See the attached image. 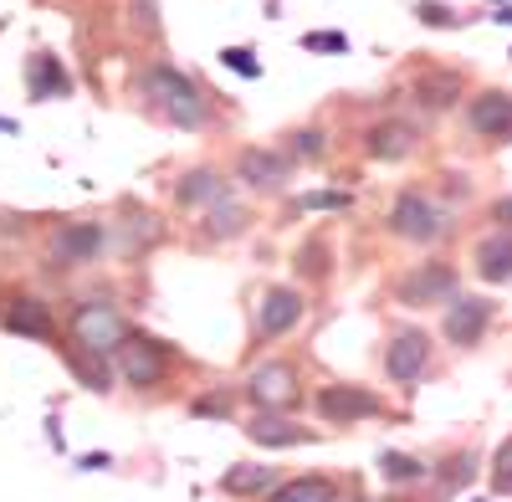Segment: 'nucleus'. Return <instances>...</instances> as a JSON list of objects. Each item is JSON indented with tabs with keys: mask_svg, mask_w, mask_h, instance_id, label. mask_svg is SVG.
<instances>
[{
	"mask_svg": "<svg viewBox=\"0 0 512 502\" xmlns=\"http://www.w3.org/2000/svg\"><path fill=\"white\" fill-rule=\"evenodd\" d=\"M349 502H369V497H349Z\"/></svg>",
	"mask_w": 512,
	"mask_h": 502,
	"instance_id": "38",
	"label": "nucleus"
},
{
	"mask_svg": "<svg viewBox=\"0 0 512 502\" xmlns=\"http://www.w3.org/2000/svg\"><path fill=\"white\" fill-rule=\"evenodd\" d=\"M221 62H226L231 72H241V77H262V62H256V52H251V47H226V52H221Z\"/></svg>",
	"mask_w": 512,
	"mask_h": 502,
	"instance_id": "33",
	"label": "nucleus"
},
{
	"mask_svg": "<svg viewBox=\"0 0 512 502\" xmlns=\"http://www.w3.org/2000/svg\"><path fill=\"white\" fill-rule=\"evenodd\" d=\"M472 262H477V277L482 282H512V231H492V236H482L477 241V251H472Z\"/></svg>",
	"mask_w": 512,
	"mask_h": 502,
	"instance_id": "19",
	"label": "nucleus"
},
{
	"mask_svg": "<svg viewBox=\"0 0 512 502\" xmlns=\"http://www.w3.org/2000/svg\"><path fill=\"white\" fill-rule=\"evenodd\" d=\"M164 231H169V226H164L154 211H144V205H134V200H123V251H128V257H139V251L159 246Z\"/></svg>",
	"mask_w": 512,
	"mask_h": 502,
	"instance_id": "20",
	"label": "nucleus"
},
{
	"mask_svg": "<svg viewBox=\"0 0 512 502\" xmlns=\"http://www.w3.org/2000/svg\"><path fill=\"white\" fill-rule=\"evenodd\" d=\"M272 502H344V492H338V482H333V477L308 472V477L282 482V487L272 492Z\"/></svg>",
	"mask_w": 512,
	"mask_h": 502,
	"instance_id": "22",
	"label": "nucleus"
},
{
	"mask_svg": "<svg viewBox=\"0 0 512 502\" xmlns=\"http://www.w3.org/2000/svg\"><path fill=\"white\" fill-rule=\"evenodd\" d=\"M246 205H236V200H221V205H210L205 211V221H200V241H231V236H241L246 231Z\"/></svg>",
	"mask_w": 512,
	"mask_h": 502,
	"instance_id": "23",
	"label": "nucleus"
},
{
	"mask_svg": "<svg viewBox=\"0 0 512 502\" xmlns=\"http://www.w3.org/2000/svg\"><path fill=\"white\" fill-rule=\"evenodd\" d=\"M113 364L123 374V385L154 390V385H164V374H169V349L159 339H149V333H128V339L113 349Z\"/></svg>",
	"mask_w": 512,
	"mask_h": 502,
	"instance_id": "3",
	"label": "nucleus"
},
{
	"mask_svg": "<svg viewBox=\"0 0 512 502\" xmlns=\"http://www.w3.org/2000/svg\"><path fill=\"white\" fill-rule=\"evenodd\" d=\"M472 456H446V462H441V492H451V487H466V482H472Z\"/></svg>",
	"mask_w": 512,
	"mask_h": 502,
	"instance_id": "28",
	"label": "nucleus"
},
{
	"mask_svg": "<svg viewBox=\"0 0 512 502\" xmlns=\"http://www.w3.org/2000/svg\"><path fill=\"white\" fill-rule=\"evenodd\" d=\"M318 415L328 426H359V421H379L384 400L364 385H328L318 390Z\"/></svg>",
	"mask_w": 512,
	"mask_h": 502,
	"instance_id": "8",
	"label": "nucleus"
},
{
	"mask_svg": "<svg viewBox=\"0 0 512 502\" xmlns=\"http://www.w3.org/2000/svg\"><path fill=\"white\" fill-rule=\"evenodd\" d=\"M492 487L497 492H512V436L497 446V456H492Z\"/></svg>",
	"mask_w": 512,
	"mask_h": 502,
	"instance_id": "31",
	"label": "nucleus"
},
{
	"mask_svg": "<svg viewBox=\"0 0 512 502\" xmlns=\"http://www.w3.org/2000/svg\"><path fill=\"white\" fill-rule=\"evenodd\" d=\"M272 482H277V472L262 467V462H241V467H231V472L221 477V487H226L231 497H256V492H267Z\"/></svg>",
	"mask_w": 512,
	"mask_h": 502,
	"instance_id": "25",
	"label": "nucleus"
},
{
	"mask_svg": "<svg viewBox=\"0 0 512 502\" xmlns=\"http://www.w3.org/2000/svg\"><path fill=\"white\" fill-rule=\"evenodd\" d=\"M134 21H139V31H144V36H154V31H159V16H154V0H134Z\"/></svg>",
	"mask_w": 512,
	"mask_h": 502,
	"instance_id": "35",
	"label": "nucleus"
},
{
	"mask_svg": "<svg viewBox=\"0 0 512 502\" xmlns=\"http://www.w3.org/2000/svg\"><path fill=\"white\" fill-rule=\"evenodd\" d=\"M303 47H308V52H333V57H338V52H349V36H344V31H308Z\"/></svg>",
	"mask_w": 512,
	"mask_h": 502,
	"instance_id": "32",
	"label": "nucleus"
},
{
	"mask_svg": "<svg viewBox=\"0 0 512 502\" xmlns=\"http://www.w3.org/2000/svg\"><path fill=\"white\" fill-rule=\"evenodd\" d=\"M492 21H497V26H512V6H502V11L492 16Z\"/></svg>",
	"mask_w": 512,
	"mask_h": 502,
	"instance_id": "37",
	"label": "nucleus"
},
{
	"mask_svg": "<svg viewBox=\"0 0 512 502\" xmlns=\"http://www.w3.org/2000/svg\"><path fill=\"white\" fill-rule=\"evenodd\" d=\"M241 395L251 400V410H292L303 390H297V369H292V364L267 359V364H256V369L246 374Z\"/></svg>",
	"mask_w": 512,
	"mask_h": 502,
	"instance_id": "5",
	"label": "nucleus"
},
{
	"mask_svg": "<svg viewBox=\"0 0 512 502\" xmlns=\"http://www.w3.org/2000/svg\"><path fill=\"white\" fill-rule=\"evenodd\" d=\"M456 98H461V77L456 72H420L415 77V103L425 113H446V108H456Z\"/></svg>",
	"mask_w": 512,
	"mask_h": 502,
	"instance_id": "21",
	"label": "nucleus"
},
{
	"mask_svg": "<svg viewBox=\"0 0 512 502\" xmlns=\"http://www.w3.org/2000/svg\"><path fill=\"white\" fill-rule=\"evenodd\" d=\"M415 16L425 26H461V11L456 6H441V0H415Z\"/></svg>",
	"mask_w": 512,
	"mask_h": 502,
	"instance_id": "30",
	"label": "nucleus"
},
{
	"mask_svg": "<svg viewBox=\"0 0 512 502\" xmlns=\"http://www.w3.org/2000/svg\"><path fill=\"white\" fill-rule=\"evenodd\" d=\"M190 415H200V421H210V415H216V421H226V415H231V400H226V395H205V400L190 405Z\"/></svg>",
	"mask_w": 512,
	"mask_h": 502,
	"instance_id": "34",
	"label": "nucleus"
},
{
	"mask_svg": "<svg viewBox=\"0 0 512 502\" xmlns=\"http://www.w3.org/2000/svg\"><path fill=\"white\" fill-rule=\"evenodd\" d=\"M297 211H349V190H313L297 200Z\"/></svg>",
	"mask_w": 512,
	"mask_h": 502,
	"instance_id": "29",
	"label": "nucleus"
},
{
	"mask_svg": "<svg viewBox=\"0 0 512 502\" xmlns=\"http://www.w3.org/2000/svg\"><path fill=\"white\" fill-rule=\"evenodd\" d=\"M236 180L241 185H256V190H282L292 180V164L277 149H241L236 154Z\"/></svg>",
	"mask_w": 512,
	"mask_h": 502,
	"instance_id": "15",
	"label": "nucleus"
},
{
	"mask_svg": "<svg viewBox=\"0 0 512 502\" xmlns=\"http://www.w3.org/2000/svg\"><path fill=\"white\" fill-rule=\"evenodd\" d=\"M492 221H497L502 231H512V195H502V200L492 205Z\"/></svg>",
	"mask_w": 512,
	"mask_h": 502,
	"instance_id": "36",
	"label": "nucleus"
},
{
	"mask_svg": "<svg viewBox=\"0 0 512 502\" xmlns=\"http://www.w3.org/2000/svg\"><path fill=\"white\" fill-rule=\"evenodd\" d=\"M456 292H461V282H456L451 262H420L415 272H405L395 282V303L400 308H446Z\"/></svg>",
	"mask_w": 512,
	"mask_h": 502,
	"instance_id": "4",
	"label": "nucleus"
},
{
	"mask_svg": "<svg viewBox=\"0 0 512 502\" xmlns=\"http://www.w3.org/2000/svg\"><path fill=\"white\" fill-rule=\"evenodd\" d=\"M139 88H144V98H149L169 123H175V129H205V123H210V108H205L200 88H195L180 67H169V62L144 67Z\"/></svg>",
	"mask_w": 512,
	"mask_h": 502,
	"instance_id": "1",
	"label": "nucleus"
},
{
	"mask_svg": "<svg viewBox=\"0 0 512 502\" xmlns=\"http://www.w3.org/2000/svg\"><path fill=\"white\" fill-rule=\"evenodd\" d=\"M420 149V129L410 118H379L374 129H364V154L374 164H400Z\"/></svg>",
	"mask_w": 512,
	"mask_h": 502,
	"instance_id": "11",
	"label": "nucleus"
},
{
	"mask_svg": "<svg viewBox=\"0 0 512 502\" xmlns=\"http://www.w3.org/2000/svg\"><path fill=\"white\" fill-rule=\"evenodd\" d=\"M379 477L390 482V487H415V482L431 477V467H425L415 451H384L379 456Z\"/></svg>",
	"mask_w": 512,
	"mask_h": 502,
	"instance_id": "24",
	"label": "nucleus"
},
{
	"mask_svg": "<svg viewBox=\"0 0 512 502\" xmlns=\"http://www.w3.org/2000/svg\"><path fill=\"white\" fill-rule=\"evenodd\" d=\"M425 364H431V339H425L420 328H400L390 349H384V374H390L395 385H415Z\"/></svg>",
	"mask_w": 512,
	"mask_h": 502,
	"instance_id": "12",
	"label": "nucleus"
},
{
	"mask_svg": "<svg viewBox=\"0 0 512 502\" xmlns=\"http://www.w3.org/2000/svg\"><path fill=\"white\" fill-rule=\"evenodd\" d=\"M0 323H6V333H16V339H36V344H52V339H57L52 308L41 303V298H26V292L0 308Z\"/></svg>",
	"mask_w": 512,
	"mask_h": 502,
	"instance_id": "14",
	"label": "nucleus"
},
{
	"mask_svg": "<svg viewBox=\"0 0 512 502\" xmlns=\"http://www.w3.org/2000/svg\"><path fill=\"white\" fill-rule=\"evenodd\" d=\"M487 323H492V303H487V298H472V292H456V298L446 303L441 333H446V344L472 349V344H482Z\"/></svg>",
	"mask_w": 512,
	"mask_h": 502,
	"instance_id": "9",
	"label": "nucleus"
},
{
	"mask_svg": "<svg viewBox=\"0 0 512 502\" xmlns=\"http://www.w3.org/2000/svg\"><path fill=\"white\" fill-rule=\"evenodd\" d=\"M128 333H134L128 318L108 303H77V313H72V344L82 354H93V359H113V349L128 339Z\"/></svg>",
	"mask_w": 512,
	"mask_h": 502,
	"instance_id": "2",
	"label": "nucleus"
},
{
	"mask_svg": "<svg viewBox=\"0 0 512 502\" xmlns=\"http://www.w3.org/2000/svg\"><path fill=\"white\" fill-rule=\"evenodd\" d=\"M323 154V129H297L287 134V164H308Z\"/></svg>",
	"mask_w": 512,
	"mask_h": 502,
	"instance_id": "27",
	"label": "nucleus"
},
{
	"mask_svg": "<svg viewBox=\"0 0 512 502\" xmlns=\"http://www.w3.org/2000/svg\"><path fill=\"white\" fill-rule=\"evenodd\" d=\"M328 257H333V246L323 236H313V241H303V251H297V272H303L308 282H318V277H328Z\"/></svg>",
	"mask_w": 512,
	"mask_h": 502,
	"instance_id": "26",
	"label": "nucleus"
},
{
	"mask_svg": "<svg viewBox=\"0 0 512 502\" xmlns=\"http://www.w3.org/2000/svg\"><path fill=\"white\" fill-rule=\"evenodd\" d=\"M303 313H308V303L297 287H267L262 303H256V339H282V333L303 323Z\"/></svg>",
	"mask_w": 512,
	"mask_h": 502,
	"instance_id": "10",
	"label": "nucleus"
},
{
	"mask_svg": "<svg viewBox=\"0 0 512 502\" xmlns=\"http://www.w3.org/2000/svg\"><path fill=\"white\" fill-rule=\"evenodd\" d=\"M246 436H251L256 446H267V451H282V446H303V441H313V431H303L287 410H256L251 421H246Z\"/></svg>",
	"mask_w": 512,
	"mask_h": 502,
	"instance_id": "16",
	"label": "nucleus"
},
{
	"mask_svg": "<svg viewBox=\"0 0 512 502\" xmlns=\"http://www.w3.org/2000/svg\"><path fill=\"white\" fill-rule=\"evenodd\" d=\"M175 200L185 205V211H210V205L231 200V180H221L216 170H205V164H195V170H185V175H180Z\"/></svg>",
	"mask_w": 512,
	"mask_h": 502,
	"instance_id": "17",
	"label": "nucleus"
},
{
	"mask_svg": "<svg viewBox=\"0 0 512 502\" xmlns=\"http://www.w3.org/2000/svg\"><path fill=\"white\" fill-rule=\"evenodd\" d=\"M466 129L477 139H512V93L502 88H482L466 103Z\"/></svg>",
	"mask_w": 512,
	"mask_h": 502,
	"instance_id": "13",
	"label": "nucleus"
},
{
	"mask_svg": "<svg viewBox=\"0 0 512 502\" xmlns=\"http://www.w3.org/2000/svg\"><path fill=\"white\" fill-rule=\"evenodd\" d=\"M390 231L415 241V246H431L441 231H446V211L431 200V195H420V190H400L395 200V211H390Z\"/></svg>",
	"mask_w": 512,
	"mask_h": 502,
	"instance_id": "6",
	"label": "nucleus"
},
{
	"mask_svg": "<svg viewBox=\"0 0 512 502\" xmlns=\"http://www.w3.org/2000/svg\"><path fill=\"white\" fill-rule=\"evenodd\" d=\"M108 246V226L103 221H62L47 241L52 267H88L98 262V251Z\"/></svg>",
	"mask_w": 512,
	"mask_h": 502,
	"instance_id": "7",
	"label": "nucleus"
},
{
	"mask_svg": "<svg viewBox=\"0 0 512 502\" xmlns=\"http://www.w3.org/2000/svg\"><path fill=\"white\" fill-rule=\"evenodd\" d=\"M26 88H31L36 103H47V98H67V93H72V77L62 72V62H57L52 52H31V62H26Z\"/></svg>",
	"mask_w": 512,
	"mask_h": 502,
	"instance_id": "18",
	"label": "nucleus"
}]
</instances>
